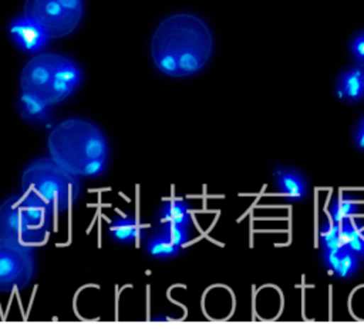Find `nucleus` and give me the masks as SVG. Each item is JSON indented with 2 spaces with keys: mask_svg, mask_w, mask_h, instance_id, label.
<instances>
[{
  "mask_svg": "<svg viewBox=\"0 0 364 333\" xmlns=\"http://www.w3.org/2000/svg\"><path fill=\"white\" fill-rule=\"evenodd\" d=\"M214 50L208 25L191 13L164 19L151 40V56L157 69L171 77H188L201 72Z\"/></svg>",
  "mask_w": 364,
  "mask_h": 333,
  "instance_id": "1",
  "label": "nucleus"
},
{
  "mask_svg": "<svg viewBox=\"0 0 364 333\" xmlns=\"http://www.w3.org/2000/svg\"><path fill=\"white\" fill-rule=\"evenodd\" d=\"M48 144L50 157L77 177L94 178L107 170L109 140L92 121L72 117L59 123L52 130Z\"/></svg>",
  "mask_w": 364,
  "mask_h": 333,
  "instance_id": "2",
  "label": "nucleus"
},
{
  "mask_svg": "<svg viewBox=\"0 0 364 333\" xmlns=\"http://www.w3.org/2000/svg\"><path fill=\"white\" fill-rule=\"evenodd\" d=\"M82 83L79 66L59 53H40L31 59L21 76L22 94L32 96L49 106L69 99Z\"/></svg>",
  "mask_w": 364,
  "mask_h": 333,
  "instance_id": "3",
  "label": "nucleus"
},
{
  "mask_svg": "<svg viewBox=\"0 0 364 333\" xmlns=\"http://www.w3.org/2000/svg\"><path fill=\"white\" fill-rule=\"evenodd\" d=\"M55 211L32 194H16L0 202V239L22 245L46 241Z\"/></svg>",
  "mask_w": 364,
  "mask_h": 333,
  "instance_id": "4",
  "label": "nucleus"
},
{
  "mask_svg": "<svg viewBox=\"0 0 364 333\" xmlns=\"http://www.w3.org/2000/svg\"><path fill=\"white\" fill-rule=\"evenodd\" d=\"M80 190V177L63 168L53 157L32 161L22 174V192L40 198L55 212L70 209L77 201Z\"/></svg>",
  "mask_w": 364,
  "mask_h": 333,
  "instance_id": "5",
  "label": "nucleus"
},
{
  "mask_svg": "<svg viewBox=\"0 0 364 333\" xmlns=\"http://www.w3.org/2000/svg\"><path fill=\"white\" fill-rule=\"evenodd\" d=\"M23 16L36 23L49 39L72 35L84 15L83 0H26Z\"/></svg>",
  "mask_w": 364,
  "mask_h": 333,
  "instance_id": "6",
  "label": "nucleus"
},
{
  "mask_svg": "<svg viewBox=\"0 0 364 333\" xmlns=\"http://www.w3.org/2000/svg\"><path fill=\"white\" fill-rule=\"evenodd\" d=\"M36 251L32 245H22L0 239V292L22 290L35 278Z\"/></svg>",
  "mask_w": 364,
  "mask_h": 333,
  "instance_id": "7",
  "label": "nucleus"
},
{
  "mask_svg": "<svg viewBox=\"0 0 364 333\" xmlns=\"http://www.w3.org/2000/svg\"><path fill=\"white\" fill-rule=\"evenodd\" d=\"M11 35L15 43L29 53L40 52L49 40L46 33L25 16L13 21L11 25Z\"/></svg>",
  "mask_w": 364,
  "mask_h": 333,
  "instance_id": "8",
  "label": "nucleus"
},
{
  "mask_svg": "<svg viewBox=\"0 0 364 333\" xmlns=\"http://www.w3.org/2000/svg\"><path fill=\"white\" fill-rule=\"evenodd\" d=\"M53 106H49L32 96L22 94L18 102L21 117L33 126H49L53 121Z\"/></svg>",
  "mask_w": 364,
  "mask_h": 333,
  "instance_id": "9",
  "label": "nucleus"
},
{
  "mask_svg": "<svg viewBox=\"0 0 364 333\" xmlns=\"http://www.w3.org/2000/svg\"><path fill=\"white\" fill-rule=\"evenodd\" d=\"M275 180L277 190L287 200L302 201L307 195L306 180L296 171L277 170L275 173Z\"/></svg>",
  "mask_w": 364,
  "mask_h": 333,
  "instance_id": "10",
  "label": "nucleus"
},
{
  "mask_svg": "<svg viewBox=\"0 0 364 333\" xmlns=\"http://www.w3.org/2000/svg\"><path fill=\"white\" fill-rule=\"evenodd\" d=\"M324 263L329 271L340 279H347L353 276L358 268L357 255L348 249L324 252Z\"/></svg>",
  "mask_w": 364,
  "mask_h": 333,
  "instance_id": "11",
  "label": "nucleus"
},
{
  "mask_svg": "<svg viewBox=\"0 0 364 333\" xmlns=\"http://www.w3.org/2000/svg\"><path fill=\"white\" fill-rule=\"evenodd\" d=\"M338 97L348 102L364 99V66L353 67L344 72L337 84Z\"/></svg>",
  "mask_w": 364,
  "mask_h": 333,
  "instance_id": "12",
  "label": "nucleus"
},
{
  "mask_svg": "<svg viewBox=\"0 0 364 333\" xmlns=\"http://www.w3.org/2000/svg\"><path fill=\"white\" fill-rule=\"evenodd\" d=\"M191 211L187 202L180 200L168 201L160 212V222L161 226L165 225H182V226H191Z\"/></svg>",
  "mask_w": 364,
  "mask_h": 333,
  "instance_id": "13",
  "label": "nucleus"
},
{
  "mask_svg": "<svg viewBox=\"0 0 364 333\" xmlns=\"http://www.w3.org/2000/svg\"><path fill=\"white\" fill-rule=\"evenodd\" d=\"M343 248L354 252L355 255H363L364 251V229L357 225L353 218L341 224Z\"/></svg>",
  "mask_w": 364,
  "mask_h": 333,
  "instance_id": "14",
  "label": "nucleus"
},
{
  "mask_svg": "<svg viewBox=\"0 0 364 333\" xmlns=\"http://www.w3.org/2000/svg\"><path fill=\"white\" fill-rule=\"evenodd\" d=\"M110 231L118 242H133L140 235V225L134 217L123 215L113 221Z\"/></svg>",
  "mask_w": 364,
  "mask_h": 333,
  "instance_id": "15",
  "label": "nucleus"
},
{
  "mask_svg": "<svg viewBox=\"0 0 364 333\" xmlns=\"http://www.w3.org/2000/svg\"><path fill=\"white\" fill-rule=\"evenodd\" d=\"M147 249L150 255L155 258H172L182 251V246L177 245L162 229L153 239H150Z\"/></svg>",
  "mask_w": 364,
  "mask_h": 333,
  "instance_id": "16",
  "label": "nucleus"
},
{
  "mask_svg": "<svg viewBox=\"0 0 364 333\" xmlns=\"http://www.w3.org/2000/svg\"><path fill=\"white\" fill-rule=\"evenodd\" d=\"M360 209V201H357L353 197L341 195L338 197L330 208V217L331 221L337 224H343L347 219H351Z\"/></svg>",
  "mask_w": 364,
  "mask_h": 333,
  "instance_id": "17",
  "label": "nucleus"
},
{
  "mask_svg": "<svg viewBox=\"0 0 364 333\" xmlns=\"http://www.w3.org/2000/svg\"><path fill=\"white\" fill-rule=\"evenodd\" d=\"M320 242L324 252L344 249L343 236H341V224H337L334 221L327 222L320 231Z\"/></svg>",
  "mask_w": 364,
  "mask_h": 333,
  "instance_id": "18",
  "label": "nucleus"
},
{
  "mask_svg": "<svg viewBox=\"0 0 364 333\" xmlns=\"http://www.w3.org/2000/svg\"><path fill=\"white\" fill-rule=\"evenodd\" d=\"M351 53H353L354 59H355L358 63L364 65V33L358 35V36L353 40V43H351Z\"/></svg>",
  "mask_w": 364,
  "mask_h": 333,
  "instance_id": "19",
  "label": "nucleus"
},
{
  "mask_svg": "<svg viewBox=\"0 0 364 333\" xmlns=\"http://www.w3.org/2000/svg\"><path fill=\"white\" fill-rule=\"evenodd\" d=\"M355 146L360 150H364V117H361L355 129Z\"/></svg>",
  "mask_w": 364,
  "mask_h": 333,
  "instance_id": "20",
  "label": "nucleus"
},
{
  "mask_svg": "<svg viewBox=\"0 0 364 333\" xmlns=\"http://www.w3.org/2000/svg\"><path fill=\"white\" fill-rule=\"evenodd\" d=\"M361 256H364V251H363V255Z\"/></svg>",
  "mask_w": 364,
  "mask_h": 333,
  "instance_id": "21",
  "label": "nucleus"
}]
</instances>
